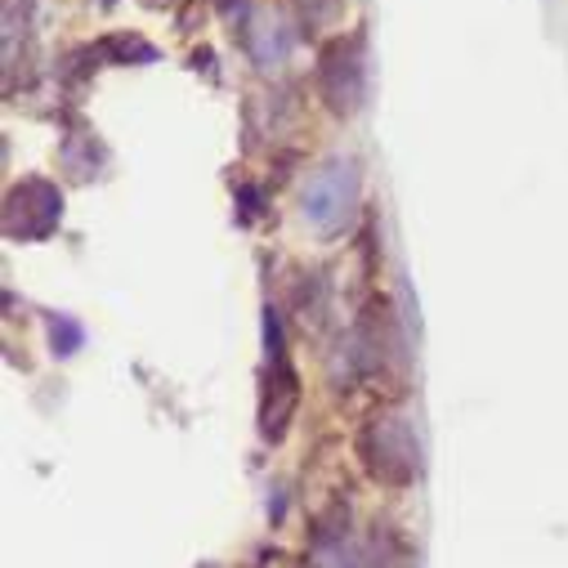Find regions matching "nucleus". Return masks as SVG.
Instances as JSON below:
<instances>
[{
    "label": "nucleus",
    "instance_id": "4",
    "mask_svg": "<svg viewBox=\"0 0 568 568\" xmlns=\"http://www.w3.org/2000/svg\"><path fill=\"white\" fill-rule=\"evenodd\" d=\"M318 94L336 116H349L367 99V41L363 32L327 37L318 50Z\"/></svg>",
    "mask_w": 568,
    "mask_h": 568
},
{
    "label": "nucleus",
    "instance_id": "3",
    "mask_svg": "<svg viewBox=\"0 0 568 568\" xmlns=\"http://www.w3.org/2000/svg\"><path fill=\"white\" fill-rule=\"evenodd\" d=\"M354 206H358V166H354L349 158H327V162L310 175V184H305V193H301V215H305V224H310L318 237H336V233L349 229Z\"/></svg>",
    "mask_w": 568,
    "mask_h": 568
},
{
    "label": "nucleus",
    "instance_id": "7",
    "mask_svg": "<svg viewBox=\"0 0 568 568\" xmlns=\"http://www.w3.org/2000/svg\"><path fill=\"white\" fill-rule=\"evenodd\" d=\"M296 6V14H301V28H310V32H323L336 14H341V6L345 0H292Z\"/></svg>",
    "mask_w": 568,
    "mask_h": 568
},
{
    "label": "nucleus",
    "instance_id": "6",
    "mask_svg": "<svg viewBox=\"0 0 568 568\" xmlns=\"http://www.w3.org/2000/svg\"><path fill=\"white\" fill-rule=\"evenodd\" d=\"M394 358H403L398 323H394V310L376 296L363 305V314L354 323V367H358V376H385V367Z\"/></svg>",
    "mask_w": 568,
    "mask_h": 568
},
{
    "label": "nucleus",
    "instance_id": "8",
    "mask_svg": "<svg viewBox=\"0 0 568 568\" xmlns=\"http://www.w3.org/2000/svg\"><path fill=\"white\" fill-rule=\"evenodd\" d=\"M103 50L112 54V59H139V63H158V45H149V41H139V37H130V32H121V37H108L103 41Z\"/></svg>",
    "mask_w": 568,
    "mask_h": 568
},
{
    "label": "nucleus",
    "instance_id": "5",
    "mask_svg": "<svg viewBox=\"0 0 568 568\" xmlns=\"http://www.w3.org/2000/svg\"><path fill=\"white\" fill-rule=\"evenodd\" d=\"M63 220V193L50 180H23L6 197V237L14 242H41Z\"/></svg>",
    "mask_w": 568,
    "mask_h": 568
},
{
    "label": "nucleus",
    "instance_id": "9",
    "mask_svg": "<svg viewBox=\"0 0 568 568\" xmlns=\"http://www.w3.org/2000/svg\"><path fill=\"white\" fill-rule=\"evenodd\" d=\"M81 341H85V332H81L72 318H54V323H50V345H54V354H59V358L77 354V349H81Z\"/></svg>",
    "mask_w": 568,
    "mask_h": 568
},
{
    "label": "nucleus",
    "instance_id": "2",
    "mask_svg": "<svg viewBox=\"0 0 568 568\" xmlns=\"http://www.w3.org/2000/svg\"><path fill=\"white\" fill-rule=\"evenodd\" d=\"M358 462L385 488H407L420 470V444L412 420L398 412H381L358 430Z\"/></svg>",
    "mask_w": 568,
    "mask_h": 568
},
{
    "label": "nucleus",
    "instance_id": "1",
    "mask_svg": "<svg viewBox=\"0 0 568 568\" xmlns=\"http://www.w3.org/2000/svg\"><path fill=\"white\" fill-rule=\"evenodd\" d=\"M301 407V376L287 354V336L273 310H264V372H260V435L268 444L287 439L292 416Z\"/></svg>",
    "mask_w": 568,
    "mask_h": 568
}]
</instances>
